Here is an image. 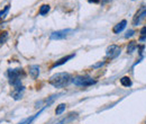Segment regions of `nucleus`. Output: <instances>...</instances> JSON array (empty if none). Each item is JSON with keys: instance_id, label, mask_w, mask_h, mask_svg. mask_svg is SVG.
<instances>
[{"instance_id": "1", "label": "nucleus", "mask_w": 146, "mask_h": 124, "mask_svg": "<svg viewBox=\"0 0 146 124\" xmlns=\"http://www.w3.org/2000/svg\"><path fill=\"white\" fill-rule=\"evenodd\" d=\"M71 81V76L68 72H57L50 78V84L55 88H62L69 85Z\"/></svg>"}, {"instance_id": "2", "label": "nucleus", "mask_w": 146, "mask_h": 124, "mask_svg": "<svg viewBox=\"0 0 146 124\" xmlns=\"http://www.w3.org/2000/svg\"><path fill=\"white\" fill-rule=\"evenodd\" d=\"M24 77V71L21 68L18 69H9L8 70V78H9V84L14 87H17L21 85V79Z\"/></svg>"}, {"instance_id": "3", "label": "nucleus", "mask_w": 146, "mask_h": 124, "mask_svg": "<svg viewBox=\"0 0 146 124\" xmlns=\"http://www.w3.org/2000/svg\"><path fill=\"white\" fill-rule=\"evenodd\" d=\"M72 82L75 86H79V87H89V86L94 85L97 82V80L92 79L89 76H78V77L73 78Z\"/></svg>"}, {"instance_id": "4", "label": "nucleus", "mask_w": 146, "mask_h": 124, "mask_svg": "<svg viewBox=\"0 0 146 124\" xmlns=\"http://www.w3.org/2000/svg\"><path fill=\"white\" fill-rule=\"evenodd\" d=\"M73 31L70 28H66V29H60V31H55L51 34V40L53 41H60V40H64L68 36L72 33Z\"/></svg>"}, {"instance_id": "5", "label": "nucleus", "mask_w": 146, "mask_h": 124, "mask_svg": "<svg viewBox=\"0 0 146 124\" xmlns=\"http://www.w3.org/2000/svg\"><path fill=\"white\" fill-rule=\"evenodd\" d=\"M145 18H146V6H143V7H141V8L136 11V14H135V16H134V19H133V25H134V26L139 25Z\"/></svg>"}, {"instance_id": "6", "label": "nucleus", "mask_w": 146, "mask_h": 124, "mask_svg": "<svg viewBox=\"0 0 146 124\" xmlns=\"http://www.w3.org/2000/svg\"><path fill=\"white\" fill-rule=\"evenodd\" d=\"M119 54H120V48H119L118 45H115V44L108 46V49H107V51H106V56L109 58V59H115V58H117Z\"/></svg>"}, {"instance_id": "7", "label": "nucleus", "mask_w": 146, "mask_h": 124, "mask_svg": "<svg viewBox=\"0 0 146 124\" xmlns=\"http://www.w3.org/2000/svg\"><path fill=\"white\" fill-rule=\"evenodd\" d=\"M24 90H25V87L24 86H17V87H14V90L11 91V97L15 99V101H19L23 97V94H24Z\"/></svg>"}, {"instance_id": "8", "label": "nucleus", "mask_w": 146, "mask_h": 124, "mask_svg": "<svg viewBox=\"0 0 146 124\" xmlns=\"http://www.w3.org/2000/svg\"><path fill=\"white\" fill-rule=\"evenodd\" d=\"M126 26H127V20H121V21H119L117 25H115V27L112 28V32L115 33V34H119V33H121L125 28H126Z\"/></svg>"}, {"instance_id": "9", "label": "nucleus", "mask_w": 146, "mask_h": 124, "mask_svg": "<svg viewBox=\"0 0 146 124\" xmlns=\"http://www.w3.org/2000/svg\"><path fill=\"white\" fill-rule=\"evenodd\" d=\"M74 55H75V54H69V55H66V56H64V58H61L60 60H57L54 64L52 66V69H54L56 67H60V66H62V64H64V63H66L69 60H71V59L74 58Z\"/></svg>"}, {"instance_id": "10", "label": "nucleus", "mask_w": 146, "mask_h": 124, "mask_svg": "<svg viewBox=\"0 0 146 124\" xmlns=\"http://www.w3.org/2000/svg\"><path fill=\"white\" fill-rule=\"evenodd\" d=\"M45 108H46V107L44 106V108H42L40 111H38V113L34 114L33 116H31V117H28V119H26V120H24V121H21L19 124H32L34 121H35V120H36L37 117H38V116H39V115H40V114L44 112V109H45Z\"/></svg>"}, {"instance_id": "11", "label": "nucleus", "mask_w": 146, "mask_h": 124, "mask_svg": "<svg viewBox=\"0 0 146 124\" xmlns=\"http://www.w3.org/2000/svg\"><path fill=\"white\" fill-rule=\"evenodd\" d=\"M39 72H40V68H39V66H37V64H33V66H31V67H29V74H31V77H32L33 79H36L37 77L39 76Z\"/></svg>"}, {"instance_id": "12", "label": "nucleus", "mask_w": 146, "mask_h": 124, "mask_svg": "<svg viewBox=\"0 0 146 124\" xmlns=\"http://www.w3.org/2000/svg\"><path fill=\"white\" fill-rule=\"evenodd\" d=\"M76 116H78V113H71V114H69L66 117H64V119H62L60 122H57L56 124H66V123H69V122H71L72 120H74Z\"/></svg>"}, {"instance_id": "13", "label": "nucleus", "mask_w": 146, "mask_h": 124, "mask_svg": "<svg viewBox=\"0 0 146 124\" xmlns=\"http://www.w3.org/2000/svg\"><path fill=\"white\" fill-rule=\"evenodd\" d=\"M137 49V43L135 41H131L130 43H128L127 46V53L131 54L133 52H135V50Z\"/></svg>"}, {"instance_id": "14", "label": "nucleus", "mask_w": 146, "mask_h": 124, "mask_svg": "<svg viewBox=\"0 0 146 124\" xmlns=\"http://www.w3.org/2000/svg\"><path fill=\"white\" fill-rule=\"evenodd\" d=\"M120 84L124 86V87H130L131 86V80L129 77H123L120 79Z\"/></svg>"}, {"instance_id": "15", "label": "nucleus", "mask_w": 146, "mask_h": 124, "mask_svg": "<svg viewBox=\"0 0 146 124\" xmlns=\"http://www.w3.org/2000/svg\"><path fill=\"white\" fill-rule=\"evenodd\" d=\"M48 11H50V6H48V5H43V6L39 8V15H40V16L47 15Z\"/></svg>"}, {"instance_id": "16", "label": "nucleus", "mask_w": 146, "mask_h": 124, "mask_svg": "<svg viewBox=\"0 0 146 124\" xmlns=\"http://www.w3.org/2000/svg\"><path fill=\"white\" fill-rule=\"evenodd\" d=\"M9 8H10V6L9 5H7L1 11H0V20H3L5 18H6V16L8 15V13H9Z\"/></svg>"}, {"instance_id": "17", "label": "nucleus", "mask_w": 146, "mask_h": 124, "mask_svg": "<svg viewBox=\"0 0 146 124\" xmlns=\"http://www.w3.org/2000/svg\"><path fill=\"white\" fill-rule=\"evenodd\" d=\"M58 96H60V94H56V95H52L47 101H46V105H45V107H48V106H51L53 103H54V101L55 99H57L58 98Z\"/></svg>"}, {"instance_id": "18", "label": "nucleus", "mask_w": 146, "mask_h": 124, "mask_svg": "<svg viewBox=\"0 0 146 124\" xmlns=\"http://www.w3.org/2000/svg\"><path fill=\"white\" fill-rule=\"evenodd\" d=\"M66 108V105L65 104H60L58 106H56V109H55V114L56 115H61Z\"/></svg>"}, {"instance_id": "19", "label": "nucleus", "mask_w": 146, "mask_h": 124, "mask_svg": "<svg viewBox=\"0 0 146 124\" xmlns=\"http://www.w3.org/2000/svg\"><path fill=\"white\" fill-rule=\"evenodd\" d=\"M8 37H9L8 32H2L0 34V44H5L7 42V40H8Z\"/></svg>"}, {"instance_id": "20", "label": "nucleus", "mask_w": 146, "mask_h": 124, "mask_svg": "<svg viewBox=\"0 0 146 124\" xmlns=\"http://www.w3.org/2000/svg\"><path fill=\"white\" fill-rule=\"evenodd\" d=\"M146 40V26L141 29V41Z\"/></svg>"}, {"instance_id": "21", "label": "nucleus", "mask_w": 146, "mask_h": 124, "mask_svg": "<svg viewBox=\"0 0 146 124\" xmlns=\"http://www.w3.org/2000/svg\"><path fill=\"white\" fill-rule=\"evenodd\" d=\"M134 34H135V32H134L133 29H130V31H128L127 33H126V35H125V37H126V38H128V37H131V36L134 35Z\"/></svg>"}, {"instance_id": "22", "label": "nucleus", "mask_w": 146, "mask_h": 124, "mask_svg": "<svg viewBox=\"0 0 146 124\" xmlns=\"http://www.w3.org/2000/svg\"><path fill=\"white\" fill-rule=\"evenodd\" d=\"M104 64H105V62H100V63L93 64V66H92V68H99V67H101V66H104Z\"/></svg>"}, {"instance_id": "23", "label": "nucleus", "mask_w": 146, "mask_h": 124, "mask_svg": "<svg viewBox=\"0 0 146 124\" xmlns=\"http://www.w3.org/2000/svg\"><path fill=\"white\" fill-rule=\"evenodd\" d=\"M89 1H90V2H96V3H97V2H98V0H89Z\"/></svg>"}, {"instance_id": "24", "label": "nucleus", "mask_w": 146, "mask_h": 124, "mask_svg": "<svg viewBox=\"0 0 146 124\" xmlns=\"http://www.w3.org/2000/svg\"><path fill=\"white\" fill-rule=\"evenodd\" d=\"M110 0H102V3H106V2H108Z\"/></svg>"}]
</instances>
